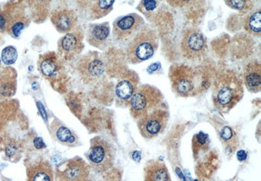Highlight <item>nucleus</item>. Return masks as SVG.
Segmentation results:
<instances>
[{"label":"nucleus","mask_w":261,"mask_h":181,"mask_svg":"<svg viewBox=\"0 0 261 181\" xmlns=\"http://www.w3.org/2000/svg\"><path fill=\"white\" fill-rule=\"evenodd\" d=\"M172 92L183 98L197 97L208 89L212 83L211 72L206 67L193 68L175 64L169 70Z\"/></svg>","instance_id":"1"},{"label":"nucleus","mask_w":261,"mask_h":181,"mask_svg":"<svg viewBox=\"0 0 261 181\" xmlns=\"http://www.w3.org/2000/svg\"><path fill=\"white\" fill-rule=\"evenodd\" d=\"M243 81L234 71L227 70L216 74L212 89V101L217 110L227 113L244 96Z\"/></svg>","instance_id":"2"},{"label":"nucleus","mask_w":261,"mask_h":181,"mask_svg":"<svg viewBox=\"0 0 261 181\" xmlns=\"http://www.w3.org/2000/svg\"><path fill=\"white\" fill-rule=\"evenodd\" d=\"M159 46L157 32L144 25L128 44L126 55L132 64H141L153 56Z\"/></svg>","instance_id":"3"},{"label":"nucleus","mask_w":261,"mask_h":181,"mask_svg":"<svg viewBox=\"0 0 261 181\" xmlns=\"http://www.w3.org/2000/svg\"><path fill=\"white\" fill-rule=\"evenodd\" d=\"M164 96L158 88L149 84L137 87L129 104L130 114L138 120L153 111L162 108Z\"/></svg>","instance_id":"4"},{"label":"nucleus","mask_w":261,"mask_h":181,"mask_svg":"<svg viewBox=\"0 0 261 181\" xmlns=\"http://www.w3.org/2000/svg\"><path fill=\"white\" fill-rule=\"evenodd\" d=\"M91 168L98 173H105L113 166L115 150L113 146L99 136L90 140V147L86 154Z\"/></svg>","instance_id":"5"},{"label":"nucleus","mask_w":261,"mask_h":181,"mask_svg":"<svg viewBox=\"0 0 261 181\" xmlns=\"http://www.w3.org/2000/svg\"><path fill=\"white\" fill-rule=\"evenodd\" d=\"M25 0H14L2 11L6 20V31L14 38H18L30 24L31 17L27 12Z\"/></svg>","instance_id":"6"},{"label":"nucleus","mask_w":261,"mask_h":181,"mask_svg":"<svg viewBox=\"0 0 261 181\" xmlns=\"http://www.w3.org/2000/svg\"><path fill=\"white\" fill-rule=\"evenodd\" d=\"M208 50L207 41L199 29L190 27L184 32L181 39L180 50L182 56L190 61L202 59Z\"/></svg>","instance_id":"7"},{"label":"nucleus","mask_w":261,"mask_h":181,"mask_svg":"<svg viewBox=\"0 0 261 181\" xmlns=\"http://www.w3.org/2000/svg\"><path fill=\"white\" fill-rule=\"evenodd\" d=\"M169 119V113L165 109L153 111L137 120L140 134L146 140L156 138L165 131Z\"/></svg>","instance_id":"8"},{"label":"nucleus","mask_w":261,"mask_h":181,"mask_svg":"<svg viewBox=\"0 0 261 181\" xmlns=\"http://www.w3.org/2000/svg\"><path fill=\"white\" fill-rule=\"evenodd\" d=\"M105 69L104 62L97 52H90L84 55L76 64L79 77L85 84L96 82L103 74Z\"/></svg>","instance_id":"9"},{"label":"nucleus","mask_w":261,"mask_h":181,"mask_svg":"<svg viewBox=\"0 0 261 181\" xmlns=\"http://www.w3.org/2000/svg\"><path fill=\"white\" fill-rule=\"evenodd\" d=\"M144 25V20L137 13H130L114 20L113 34L114 39L120 43L130 40Z\"/></svg>","instance_id":"10"},{"label":"nucleus","mask_w":261,"mask_h":181,"mask_svg":"<svg viewBox=\"0 0 261 181\" xmlns=\"http://www.w3.org/2000/svg\"><path fill=\"white\" fill-rule=\"evenodd\" d=\"M90 176V167L83 159L75 157L58 165L56 170L57 180L85 181Z\"/></svg>","instance_id":"11"},{"label":"nucleus","mask_w":261,"mask_h":181,"mask_svg":"<svg viewBox=\"0 0 261 181\" xmlns=\"http://www.w3.org/2000/svg\"><path fill=\"white\" fill-rule=\"evenodd\" d=\"M85 34L80 27L65 34L58 42V54L65 61H71L83 50Z\"/></svg>","instance_id":"12"},{"label":"nucleus","mask_w":261,"mask_h":181,"mask_svg":"<svg viewBox=\"0 0 261 181\" xmlns=\"http://www.w3.org/2000/svg\"><path fill=\"white\" fill-rule=\"evenodd\" d=\"M49 131L53 140L60 145L75 147L81 144L80 140L75 132L57 118L51 123Z\"/></svg>","instance_id":"13"},{"label":"nucleus","mask_w":261,"mask_h":181,"mask_svg":"<svg viewBox=\"0 0 261 181\" xmlns=\"http://www.w3.org/2000/svg\"><path fill=\"white\" fill-rule=\"evenodd\" d=\"M27 180L29 181H52L54 170L52 165L43 157L36 158L25 164Z\"/></svg>","instance_id":"14"},{"label":"nucleus","mask_w":261,"mask_h":181,"mask_svg":"<svg viewBox=\"0 0 261 181\" xmlns=\"http://www.w3.org/2000/svg\"><path fill=\"white\" fill-rule=\"evenodd\" d=\"M50 20L59 33L67 34L76 27L78 16L75 11L71 9H57L51 13Z\"/></svg>","instance_id":"15"},{"label":"nucleus","mask_w":261,"mask_h":181,"mask_svg":"<svg viewBox=\"0 0 261 181\" xmlns=\"http://www.w3.org/2000/svg\"><path fill=\"white\" fill-rule=\"evenodd\" d=\"M137 85L138 78L135 74H129L122 79L115 89L116 103L122 107L129 106L130 99L138 87Z\"/></svg>","instance_id":"16"},{"label":"nucleus","mask_w":261,"mask_h":181,"mask_svg":"<svg viewBox=\"0 0 261 181\" xmlns=\"http://www.w3.org/2000/svg\"><path fill=\"white\" fill-rule=\"evenodd\" d=\"M111 27L109 22L91 24L88 27L86 41L91 46L103 50L108 45Z\"/></svg>","instance_id":"17"},{"label":"nucleus","mask_w":261,"mask_h":181,"mask_svg":"<svg viewBox=\"0 0 261 181\" xmlns=\"http://www.w3.org/2000/svg\"><path fill=\"white\" fill-rule=\"evenodd\" d=\"M62 58L55 52L44 53L37 61V68L43 77L52 78L61 70Z\"/></svg>","instance_id":"18"},{"label":"nucleus","mask_w":261,"mask_h":181,"mask_svg":"<svg viewBox=\"0 0 261 181\" xmlns=\"http://www.w3.org/2000/svg\"><path fill=\"white\" fill-rule=\"evenodd\" d=\"M243 83L249 92L257 94L261 90V65L252 62L247 65L244 72Z\"/></svg>","instance_id":"19"},{"label":"nucleus","mask_w":261,"mask_h":181,"mask_svg":"<svg viewBox=\"0 0 261 181\" xmlns=\"http://www.w3.org/2000/svg\"><path fill=\"white\" fill-rule=\"evenodd\" d=\"M144 180L169 181L171 180L169 170L163 162L152 160L146 164L144 170Z\"/></svg>","instance_id":"20"},{"label":"nucleus","mask_w":261,"mask_h":181,"mask_svg":"<svg viewBox=\"0 0 261 181\" xmlns=\"http://www.w3.org/2000/svg\"><path fill=\"white\" fill-rule=\"evenodd\" d=\"M31 19L37 23L44 22L50 13L52 0H25Z\"/></svg>","instance_id":"21"},{"label":"nucleus","mask_w":261,"mask_h":181,"mask_svg":"<svg viewBox=\"0 0 261 181\" xmlns=\"http://www.w3.org/2000/svg\"><path fill=\"white\" fill-rule=\"evenodd\" d=\"M16 90V73L9 67L5 69L0 77V94L4 97H12Z\"/></svg>","instance_id":"22"},{"label":"nucleus","mask_w":261,"mask_h":181,"mask_svg":"<svg viewBox=\"0 0 261 181\" xmlns=\"http://www.w3.org/2000/svg\"><path fill=\"white\" fill-rule=\"evenodd\" d=\"M116 0H92L90 6V16L92 20L106 17L113 10Z\"/></svg>","instance_id":"23"},{"label":"nucleus","mask_w":261,"mask_h":181,"mask_svg":"<svg viewBox=\"0 0 261 181\" xmlns=\"http://www.w3.org/2000/svg\"><path fill=\"white\" fill-rule=\"evenodd\" d=\"M258 8L251 11L246 16L244 22V29L254 37L261 36V11Z\"/></svg>","instance_id":"24"},{"label":"nucleus","mask_w":261,"mask_h":181,"mask_svg":"<svg viewBox=\"0 0 261 181\" xmlns=\"http://www.w3.org/2000/svg\"><path fill=\"white\" fill-rule=\"evenodd\" d=\"M220 138L227 152L233 153L239 147V139L232 128L228 126L223 127L220 132Z\"/></svg>","instance_id":"25"},{"label":"nucleus","mask_w":261,"mask_h":181,"mask_svg":"<svg viewBox=\"0 0 261 181\" xmlns=\"http://www.w3.org/2000/svg\"><path fill=\"white\" fill-rule=\"evenodd\" d=\"M210 147V139L204 132H200L193 137V156L197 160L201 153L208 152Z\"/></svg>","instance_id":"26"},{"label":"nucleus","mask_w":261,"mask_h":181,"mask_svg":"<svg viewBox=\"0 0 261 181\" xmlns=\"http://www.w3.org/2000/svg\"><path fill=\"white\" fill-rule=\"evenodd\" d=\"M172 8L178 9H197L203 8L206 0H166Z\"/></svg>","instance_id":"27"},{"label":"nucleus","mask_w":261,"mask_h":181,"mask_svg":"<svg viewBox=\"0 0 261 181\" xmlns=\"http://www.w3.org/2000/svg\"><path fill=\"white\" fill-rule=\"evenodd\" d=\"M228 8L237 11H246L253 6L255 0H223Z\"/></svg>","instance_id":"28"},{"label":"nucleus","mask_w":261,"mask_h":181,"mask_svg":"<svg viewBox=\"0 0 261 181\" xmlns=\"http://www.w3.org/2000/svg\"><path fill=\"white\" fill-rule=\"evenodd\" d=\"M18 58V52L13 46H8L2 52V60L4 64L11 66L15 64Z\"/></svg>","instance_id":"29"},{"label":"nucleus","mask_w":261,"mask_h":181,"mask_svg":"<svg viewBox=\"0 0 261 181\" xmlns=\"http://www.w3.org/2000/svg\"><path fill=\"white\" fill-rule=\"evenodd\" d=\"M22 146H21L19 141L11 140L9 141L8 144L5 148V153L7 157L9 159H15V158L20 157L21 152H22Z\"/></svg>","instance_id":"30"},{"label":"nucleus","mask_w":261,"mask_h":181,"mask_svg":"<svg viewBox=\"0 0 261 181\" xmlns=\"http://www.w3.org/2000/svg\"><path fill=\"white\" fill-rule=\"evenodd\" d=\"M27 147L30 148L31 150H41L46 148V146L43 139L33 132L30 134L27 140Z\"/></svg>","instance_id":"31"},{"label":"nucleus","mask_w":261,"mask_h":181,"mask_svg":"<svg viewBox=\"0 0 261 181\" xmlns=\"http://www.w3.org/2000/svg\"><path fill=\"white\" fill-rule=\"evenodd\" d=\"M157 8V2L155 0H141L139 5L138 9L140 12L144 15L152 12Z\"/></svg>","instance_id":"32"},{"label":"nucleus","mask_w":261,"mask_h":181,"mask_svg":"<svg viewBox=\"0 0 261 181\" xmlns=\"http://www.w3.org/2000/svg\"><path fill=\"white\" fill-rule=\"evenodd\" d=\"M37 108L39 109V112L41 113L42 117H43V119L46 122V120H47V116H46L45 108H44L43 104L39 103V102H37Z\"/></svg>","instance_id":"33"},{"label":"nucleus","mask_w":261,"mask_h":181,"mask_svg":"<svg viewBox=\"0 0 261 181\" xmlns=\"http://www.w3.org/2000/svg\"><path fill=\"white\" fill-rule=\"evenodd\" d=\"M0 30L2 32L6 31V20L2 10L0 11Z\"/></svg>","instance_id":"34"},{"label":"nucleus","mask_w":261,"mask_h":181,"mask_svg":"<svg viewBox=\"0 0 261 181\" xmlns=\"http://www.w3.org/2000/svg\"><path fill=\"white\" fill-rule=\"evenodd\" d=\"M237 158L240 162L246 161L247 159L246 153L243 150H239V152L237 153Z\"/></svg>","instance_id":"35"},{"label":"nucleus","mask_w":261,"mask_h":181,"mask_svg":"<svg viewBox=\"0 0 261 181\" xmlns=\"http://www.w3.org/2000/svg\"><path fill=\"white\" fill-rule=\"evenodd\" d=\"M91 1L92 0H77L78 4L79 6L83 7V8L86 6L90 7Z\"/></svg>","instance_id":"36"},{"label":"nucleus","mask_w":261,"mask_h":181,"mask_svg":"<svg viewBox=\"0 0 261 181\" xmlns=\"http://www.w3.org/2000/svg\"><path fill=\"white\" fill-rule=\"evenodd\" d=\"M0 67H1V59H0Z\"/></svg>","instance_id":"37"}]
</instances>
